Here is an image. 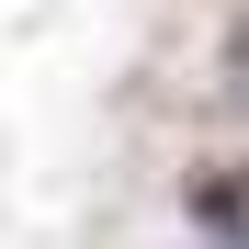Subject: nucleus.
<instances>
[{
    "label": "nucleus",
    "instance_id": "nucleus-1",
    "mask_svg": "<svg viewBox=\"0 0 249 249\" xmlns=\"http://www.w3.org/2000/svg\"><path fill=\"white\" fill-rule=\"evenodd\" d=\"M193 227L215 238V249H249V170H193Z\"/></svg>",
    "mask_w": 249,
    "mask_h": 249
}]
</instances>
